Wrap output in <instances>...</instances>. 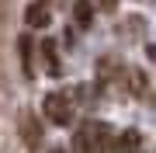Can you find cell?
I'll return each instance as SVG.
<instances>
[{"label":"cell","instance_id":"obj_1","mask_svg":"<svg viewBox=\"0 0 156 153\" xmlns=\"http://www.w3.org/2000/svg\"><path fill=\"white\" fill-rule=\"evenodd\" d=\"M111 146H115V129L97 118H87L73 136V150H111Z\"/></svg>","mask_w":156,"mask_h":153},{"label":"cell","instance_id":"obj_2","mask_svg":"<svg viewBox=\"0 0 156 153\" xmlns=\"http://www.w3.org/2000/svg\"><path fill=\"white\" fill-rule=\"evenodd\" d=\"M42 111H45V118H49V122H56V125H69V122H73V104H69V94H62V91L45 94Z\"/></svg>","mask_w":156,"mask_h":153},{"label":"cell","instance_id":"obj_3","mask_svg":"<svg viewBox=\"0 0 156 153\" xmlns=\"http://www.w3.org/2000/svg\"><path fill=\"white\" fill-rule=\"evenodd\" d=\"M17 132H21V139L28 146H38L42 143V122L31 115V108H21L17 111Z\"/></svg>","mask_w":156,"mask_h":153},{"label":"cell","instance_id":"obj_4","mask_svg":"<svg viewBox=\"0 0 156 153\" xmlns=\"http://www.w3.org/2000/svg\"><path fill=\"white\" fill-rule=\"evenodd\" d=\"M17 56H21V77L31 80V77H35V42H31L28 31L17 38Z\"/></svg>","mask_w":156,"mask_h":153},{"label":"cell","instance_id":"obj_5","mask_svg":"<svg viewBox=\"0 0 156 153\" xmlns=\"http://www.w3.org/2000/svg\"><path fill=\"white\" fill-rule=\"evenodd\" d=\"M24 21H28V28H49L52 21V11L45 0H31L28 7H24Z\"/></svg>","mask_w":156,"mask_h":153},{"label":"cell","instance_id":"obj_6","mask_svg":"<svg viewBox=\"0 0 156 153\" xmlns=\"http://www.w3.org/2000/svg\"><path fill=\"white\" fill-rule=\"evenodd\" d=\"M42 56H45V70H49V77H59L62 73V63H59V46L52 38L42 42Z\"/></svg>","mask_w":156,"mask_h":153},{"label":"cell","instance_id":"obj_7","mask_svg":"<svg viewBox=\"0 0 156 153\" xmlns=\"http://www.w3.org/2000/svg\"><path fill=\"white\" fill-rule=\"evenodd\" d=\"M73 21H76V28H90V24H94V4L76 0V4H73Z\"/></svg>","mask_w":156,"mask_h":153},{"label":"cell","instance_id":"obj_8","mask_svg":"<svg viewBox=\"0 0 156 153\" xmlns=\"http://www.w3.org/2000/svg\"><path fill=\"white\" fill-rule=\"evenodd\" d=\"M115 146L118 150H139L142 146V132L139 129H125L122 136H115Z\"/></svg>","mask_w":156,"mask_h":153},{"label":"cell","instance_id":"obj_9","mask_svg":"<svg viewBox=\"0 0 156 153\" xmlns=\"http://www.w3.org/2000/svg\"><path fill=\"white\" fill-rule=\"evenodd\" d=\"M128 91L132 94H146V73L142 70H128Z\"/></svg>","mask_w":156,"mask_h":153},{"label":"cell","instance_id":"obj_10","mask_svg":"<svg viewBox=\"0 0 156 153\" xmlns=\"http://www.w3.org/2000/svg\"><path fill=\"white\" fill-rule=\"evenodd\" d=\"M101 7H104V11H115V7H118V0H101Z\"/></svg>","mask_w":156,"mask_h":153},{"label":"cell","instance_id":"obj_11","mask_svg":"<svg viewBox=\"0 0 156 153\" xmlns=\"http://www.w3.org/2000/svg\"><path fill=\"white\" fill-rule=\"evenodd\" d=\"M146 52H149V59L156 63V46H149V49H146Z\"/></svg>","mask_w":156,"mask_h":153}]
</instances>
